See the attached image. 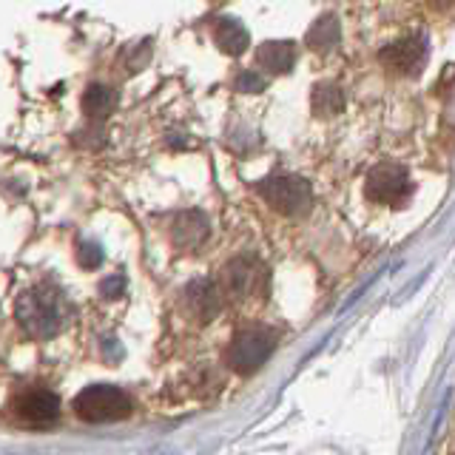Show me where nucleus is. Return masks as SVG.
<instances>
[{"instance_id":"nucleus-11","label":"nucleus","mask_w":455,"mask_h":455,"mask_svg":"<svg viewBox=\"0 0 455 455\" xmlns=\"http://www.w3.org/2000/svg\"><path fill=\"white\" fill-rule=\"evenodd\" d=\"M296 43L293 40H267L262 46H256V63L267 68L270 75H288L296 63Z\"/></svg>"},{"instance_id":"nucleus-2","label":"nucleus","mask_w":455,"mask_h":455,"mask_svg":"<svg viewBox=\"0 0 455 455\" xmlns=\"http://www.w3.org/2000/svg\"><path fill=\"white\" fill-rule=\"evenodd\" d=\"M256 191L270 208L284 213V217H302L313 205V191L307 180L296 174H270L256 182Z\"/></svg>"},{"instance_id":"nucleus-5","label":"nucleus","mask_w":455,"mask_h":455,"mask_svg":"<svg viewBox=\"0 0 455 455\" xmlns=\"http://www.w3.org/2000/svg\"><path fill=\"white\" fill-rule=\"evenodd\" d=\"M267 288V270L253 256H239L228 262L220 276V291L225 299H248L256 293H265Z\"/></svg>"},{"instance_id":"nucleus-6","label":"nucleus","mask_w":455,"mask_h":455,"mask_svg":"<svg viewBox=\"0 0 455 455\" xmlns=\"http://www.w3.org/2000/svg\"><path fill=\"white\" fill-rule=\"evenodd\" d=\"M364 191H367V199H373L379 205H402L412 194V180L402 165L384 163L370 171Z\"/></svg>"},{"instance_id":"nucleus-10","label":"nucleus","mask_w":455,"mask_h":455,"mask_svg":"<svg viewBox=\"0 0 455 455\" xmlns=\"http://www.w3.org/2000/svg\"><path fill=\"white\" fill-rule=\"evenodd\" d=\"M208 234H211L208 220L199 211L180 213L177 222L171 225V239H174V245L180 251H196L208 239Z\"/></svg>"},{"instance_id":"nucleus-14","label":"nucleus","mask_w":455,"mask_h":455,"mask_svg":"<svg viewBox=\"0 0 455 455\" xmlns=\"http://www.w3.org/2000/svg\"><path fill=\"white\" fill-rule=\"evenodd\" d=\"M117 100L120 97H117V92L111 89V85L94 83V85H89V92L83 94V108H85V114H89L92 120H103L114 111Z\"/></svg>"},{"instance_id":"nucleus-7","label":"nucleus","mask_w":455,"mask_h":455,"mask_svg":"<svg viewBox=\"0 0 455 455\" xmlns=\"http://www.w3.org/2000/svg\"><path fill=\"white\" fill-rule=\"evenodd\" d=\"M9 410L20 424L43 427L57 419V412H60V398L46 387H26L12 398Z\"/></svg>"},{"instance_id":"nucleus-19","label":"nucleus","mask_w":455,"mask_h":455,"mask_svg":"<svg viewBox=\"0 0 455 455\" xmlns=\"http://www.w3.org/2000/svg\"><path fill=\"white\" fill-rule=\"evenodd\" d=\"M430 4H433V6H438V9H447V6H452V4H455V0H430Z\"/></svg>"},{"instance_id":"nucleus-8","label":"nucleus","mask_w":455,"mask_h":455,"mask_svg":"<svg viewBox=\"0 0 455 455\" xmlns=\"http://www.w3.org/2000/svg\"><path fill=\"white\" fill-rule=\"evenodd\" d=\"M379 60L384 63V68L393 71V75L402 77H412L419 75L427 63V43L421 37H402L384 46L379 52Z\"/></svg>"},{"instance_id":"nucleus-18","label":"nucleus","mask_w":455,"mask_h":455,"mask_svg":"<svg viewBox=\"0 0 455 455\" xmlns=\"http://www.w3.org/2000/svg\"><path fill=\"white\" fill-rule=\"evenodd\" d=\"M123 288H125V279H123V276H108L103 284H100V291H103V296H106V299L120 296V293H123Z\"/></svg>"},{"instance_id":"nucleus-13","label":"nucleus","mask_w":455,"mask_h":455,"mask_svg":"<svg viewBox=\"0 0 455 455\" xmlns=\"http://www.w3.org/2000/svg\"><path fill=\"white\" fill-rule=\"evenodd\" d=\"M339 37H341V26H339V20L333 18V14H322V18L307 28L305 46L313 49V52H319V54H324V52H331V49L336 46Z\"/></svg>"},{"instance_id":"nucleus-9","label":"nucleus","mask_w":455,"mask_h":455,"mask_svg":"<svg viewBox=\"0 0 455 455\" xmlns=\"http://www.w3.org/2000/svg\"><path fill=\"white\" fill-rule=\"evenodd\" d=\"M222 299L225 296L220 291V284L205 282V279L191 282L188 288H185V307H188L191 316L203 324L211 322L222 310Z\"/></svg>"},{"instance_id":"nucleus-3","label":"nucleus","mask_w":455,"mask_h":455,"mask_svg":"<svg viewBox=\"0 0 455 455\" xmlns=\"http://www.w3.org/2000/svg\"><path fill=\"white\" fill-rule=\"evenodd\" d=\"M75 412L77 419L92 421V424H103V421H123L132 416V398H128L120 387H111V384H94V387H85L75 398Z\"/></svg>"},{"instance_id":"nucleus-16","label":"nucleus","mask_w":455,"mask_h":455,"mask_svg":"<svg viewBox=\"0 0 455 455\" xmlns=\"http://www.w3.org/2000/svg\"><path fill=\"white\" fill-rule=\"evenodd\" d=\"M77 262L85 270L97 267L100 262H103V248H100L97 242H80V245H77Z\"/></svg>"},{"instance_id":"nucleus-1","label":"nucleus","mask_w":455,"mask_h":455,"mask_svg":"<svg viewBox=\"0 0 455 455\" xmlns=\"http://www.w3.org/2000/svg\"><path fill=\"white\" fill-rule=\"evenodd\" d=\"M18 322L35 339H52L66 324V302L57 288L40 284L18 299Z\"/></svg>"},{"instance_id":"nucleus-4","label":"nucleus","mask_w":455,"mask_h":455,"mask_svg":"<svg viewBox=\"0 0 455 455\" xmlns=\"http://www.w3.org/2000/svg\"><path fill=\"white\" fill-rule=\"evenodd\" d=\"M276 347V333L267 331V327H251V331H242L231 347H228V364H231L236 373H253L256 367H262L270 353Z\"/></svg>"},{"instance_id":"nucleus-15","label":"nucleus","mask_w":455,"mask_h":455,"mask_svg":"<svg viewBox=\"0 0 455 455\" xmlns=\"http://www.w3.org/2000/svg\"><path fill=\"white\" fill-rule=\"evenodd\" d=\"M310 106L316 117H333V114L345 108V94H341L336 83H316L310 94Z\"/></svg>"},{"instance_id":"nucleus-17","label":"nucleus","mask_w":455,"mask_h":455,"mask_svg":"<svg viewBox=\"0 0 455 455\" xmlns=\"http://www.w3.org/2000/svg\"><path fill=\"white\" fill-rule=\"evenodd\" d=\"M234 85H236L239 92H251L253 94V92H262L265 89V80L256 75V71H242Z\"/></svg>"},{"instance_id":"nucleus-12","label":"nucleus","mask_w":455,"mask_h":455,"mask_svg":"<svg viewBox=\"0 0 455 455\" xmlns=\"http://www.w3.org/2000/svg\"><path fill=\"white\" fill-rule=\"evenodd\" d=\"M211 32H213V40H217V46L225 52V54H231V57H239L242 52L248 49V32H245V26H242L236 18H228V14H222V18L213 20L211 26Z\"/></svg>"}]
</instances>
